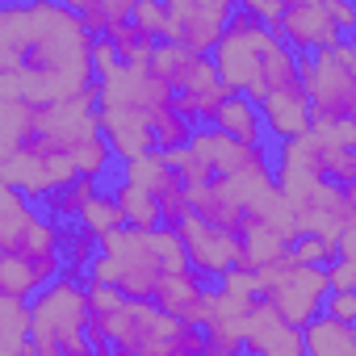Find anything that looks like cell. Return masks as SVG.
Instances as JSON below:
<instances>
[{
  "label": "cell",
  "mask_w": 356,
  "mask_h": 356,
  "mask_svg": "<svg viewBox=\"0 0 356 356\" xmlns=\"http://www.w3.org/2000/svg\"><path fill=\"white\" fill-rule=\"evenodd\" d=\"M97 34L80 9L59 0L0 5V101L51 109L97 88Z\"/></svg>",
  "instance_id": "cell-1"
},
{
  "label": "cell",
  "mask_w": 356,
  "mask_h": 356,
  "mask_svg": "<svg viewBox=\"0 0 356 356\" xmlns=\"http://www.w3.org/2000/svg\"><path fill=\"white\" fill-rule=\"evenodd\" d=\"M181 268H193V264H189L181 235L172 227H159V231L122 227L118 235L101 239V252L88 268V281L109 285L130 302H155L163 281Z\"/></svg>",
  "instance_id": "cell-2"
},
{
  "label": "cell",
  "mask_w": 356,
  "mask_h": 356,
  "mask_svg": "<svg viewBox=\"0 0 356 356\" xmlns=\"http://www.w3.org/2000/svg\"><path fill=\"white\" fill-rule=\"evenodd\" d=\"M0 260L26 264L47 289L67 273V227L17 189L0 185Z\"/></svg>",
  "instance_id": "cell-3"
},
{
  "label": "cell",
  "mask_w": 356,
  "mask_h": 356,
  "mask_svg": "<svg viewBox=\"0 0 356 356\" xmlns=\"http://www.w3.org/2000/svg\"><path fill=\"white\" fill-rule=\"evenodd\" d=\"M105 335L113 356H206L210 339L206 327L181 323L155 302H122L113 314H92Z\"/></svg>",
  "instance_id": "cell-4"
},
{
  "label": "cell",
  "mask_w": 356,
  "mask_h": 356,
  "mask_svg": "<svg viewBox=\"0 0 356 356\" xmlns=\"http://www.w3.org/2000/svg\"><path fill=\"white\" fill-rule=\"evenodd\" d=\"M34 310V356H97L92 348V298L88 281L63 273L38 298Z\"/></svg>",
  "instance_id": "cell-5"
},
{
  "label": "cell",
  "mask_w": 356,
  "mask_h": 356,
  "mask_svg": "<svg viewBox=\"0 0 356 356\" xmlns=\"http://www.w3.org/2000/svg\"><path fill=\"white\" fill-rule=\"evenodd\" d=\"M260 277V302H268L285 323L293 327H310L323 310H327V298H331V277L323 264H302L293 252L268 268H256Z\"/></svg>",
  "instance_id": "cell-6"
},
{
  "label": "cell",
  "mask_w": 356,
  "mask_h": 356,
  "mask_svg": "<svg viewBox=\"0 0 356 356\" xmlns=\"http://www.w3.org/2000/svg\"><path fill=\"white\" fill-rule=\"evenodd\" d=\"M302 80H306V97L314 109V126L356 122V59H352L348 42L335 51L306 55Z\"/></svg>",
  "instance_id": "cell-7"
},
{
  "label": "cell",
  "mask_w": 356,
  "mask_h": 356,
  "mask_svg": "<svg viewBox=\"0 0 356 356\" xmlns=\"http://www.w3.org/2000/svg\"><path fill=\"white\" fill-rule=\"evenodd\" d=\"M273 38H277V30L264 26V22H256V17L239 5L235 17H231V26H227V34H222V42H218V51L210 55L214 67H218L222 88H231V92H239V97H252Z\"/></svg>",
  "instance_id": "cell-8"
},
{
  "label": "cell",
  "mask_w": 356,
  "mask_h": 356,
  "mask_svg": "<svg viewBox=\"0 0 356 356\" xmlns=\"http://www.w3.org/2000/svg\"><path fill=\"white\" fill-rule=\"evenodd\" d=\"M176 235H181V243H185V252H189V264H193L210 285H218V281H227V277H235V273H252L243 239L231 235V231H218V227L202 222L197 214H189L181 227H176Z\"/></svg>",
  "instance_id": "cell-9"
},
{
  "label": "cell",
  "mask_w": 356,
  "mask_h": 356,
  "mask_svg": "<svg viewBox=\"0 0 356 356\" xmlns=\"http://www.w3.org/2000/svg\"><path fill=\"white\" fill-rule=\"evenodd\" d=\"M235 0H168V38L176 47H189L197 55H214L231 17H235Z\"/></svg>",
  "instance_id": "cell-10"
},
{
  "label": "cell",
  "mask_w": 356,
  "mask_h": 356,
  "mask_svg": "<svg viewBox=\"0 0 356 356\" xmlns=\"http://www.w3.org/2000/svg\"><path fill=\"white\" fill-rule=\"evenodd\" d=\"M193 155L210 163L218 181H256V176H277V151L273 147H248L214 126H202L193 134Z\"/></svg>",
  "instance_id": "cell-11"
},
{
  "label": "cell",
  "mask_w": 356,
  "mask_h": 356,
  "mask_svg": "<svg viewBox=\"0 0 356 356\" xmlns=\"http://www.w3.org/2000/svg\"><path fill=\"white\" fill-rule=\"evenodd\" d=\"M101 105L134 109V113H147L151 122H159L176 109V92L151 67H126L122 63L109 80H101Z\"/></svg>",
  "instance_id": "cell-12"
},
{
  "label": "cell",
  "mask_w": 356,
  "mask_h": 356,
  "mask_svg": "<svg viewBox=\"0 0 356 356\" xmlns=\"http://www.w3.org/2000/svg\"><path fill=\"white\" fill-rule=\"evenodd\" d=\"M277 34L306 59V55H318V51H335L343 47L348 38L339 34L327 0H285V17L277 26Z\"/></svg>",
  "instance_id": "cell-13"
},
{
  "label": "cell",
  "mask_w": 356,
  "mask_h": 356,
  "mask_svg": "<svg viewBox=\"0 0 356 356\" xmlns=\"http://www.w3.org/2000/svg\"><path fill=\"white\" fill-rule=\"evenodd\" d=\"M151 72L176 92V97H202L210 88H218V67L210 55H197L189 47H176V42H159L155 59H151Z\"/></svg>",
  "instance_id": "cell-14"
},
{
  "label": "cell",
  "mask_w": 356,
  "mask_h": 356,
  "mask_svg": "<svg viewBox=\"0 0 356 356\" xmlns=\"http://www.w3.org/2000/svg\"><path fill=\"white\" fill-rule=\"evenodd\" d=\"M243 356H306V335L302 327L285 323L268 302H256L243 327Z\"/></svg>",
  "instance_id": "cell-15"
},
{
  "label": "cell",
  "mask_w": 356,
  "mask_h": 356,
  "mask_svg": "<svg viewBox=\"0 0 356 356\" xmlns=\"http://www.w3.org/2000/svg\"><path fill=\"white\" fill-rule=\"evenodd\" d=\"M101 134L109 138L118 163H134V159H147L159 151L155 143V122L147 113H134V109H113V105H101Z\"/></svg>",
  "instance_id": "cell-16"
},
{
  "label": "cell",
  "mask_w": 356,
  "mask_h": 356,
  "mask_svg": "<svg viewBox=\"0 0 356 356\" xmlns=\"http://www.w3.org/2000/svg\"><path fill=\"white\" fill-rule=\"evenodd\" d=\"M210 281L197 273V268H181V273H172L163 281V289L155 293V306L168 310L172 318H181V323H193V327H206V314H210Z\"/></svg>",
  "instance_id": "cell-17"
},
{
  "label": "cell",
  "mask_w": 356,
  "mask_h": 356,
  "mask_svg": "<svg viewBox=\"0 0 356 356\" xmlns=\"http://www.w3.org/2000/svg\"><path fill=\"white\" fill-rule=\"evenodd\" d=\"M214 130H222V134H231V138H239L248 147H268V130H264V118H260L256 101H248L239 92L227 97V105L214 118Z\"/></svg>",
  "instance_id": "cell-18"
},
{
  "label": "cell",
  "mask_w": 356,
  "mask_h": 356,
  "mask_svg": "<svg viewBox=\"0 0 356 356\" xmlns=\"http://www.w3.org/2000/svg\"><path fill=\"white\" fill-rule=\"evenodd\" d=\"M0 356H34V310L22 298H0Z\"/></svg>",
  "instance_id": "cell-19"
},
{
  "label": "cell",
  "mask_w": 356,
  "mask_h": 356,
  "mask_svg": "<svg viewBox=\"0 0 356 356\" xmlns=\"http://www.w3.org/2000/svg\"><path fill=\"white\" fill-rule=\"evenodd\" d=\"M302 335H306V356H356V323L318 314Z\"/></svg>",
  "instance_id": "cell-20"
},
{
  "label": "cell",
  "mask_w": 356,
  "mask_h": 356,
  "mask_svg": "<svg viewBox=\"0 0 356 356\" xmlns=\"http://www.w3.org/2000/svg\"><path fill=\"white\" fill-rule=\"evenodd\" d=\"M109 193H113V202H118V210H122L126 227H134V231H159V227H163L159 202H155V197H151L147 189H138V185L122 181V176H113Z\"/></svg>",
  "instance_id": "cell-21"
},
{
  "label": "cell",
  "mask_w": 356,
  "mask_h": 356,
  "mask_svg": "<svg viewBox=\"0 0 356 356\" xmlns=\"http://www.w3.org/2000/svg\"><path fill=\"white\" fill-rule=\"evenodd\" d=\"M97 197H101V185H97V181H84V176H80L76 185H67V189H59L55 197H47V202H42V210H47L55 222L76 227V222H80V214L88 210V202H97Z\"/></svg>",
  "instance_id": "cell-22"
},
{
  "label": "cell",
  "mask_w": 356,
  "mask_h": 356,
  "mask_svg": "<svg viewBox=\"0 0 356 356\" xmlns=\"http://www.w3.org/2000/svg\"><path fill=\"white\" fill-rule=\"evenodd\" d=\"M80 9V17L88 22V30L97 38H109L118 26H126L134 17V0H72Z\"/></svg>",
  "instance_id": "cell-23"
},
{
  "label": "cell",
  "mask_w": 356,
  "mask_h": 356,
  "mask_svg": "<svg viewBox=\"0 0 356 356\" xmlns=\"http://www.w3.org/2000/svg\"><path fill=\"white\" fill-rule=\"evenodd\" d=\"M109 42H113V51H118V59H122L126 67H151V59H155V51H159V42H155L151 34H143L134 22L118 26V30L109 34Z\"/></svg>",
  "instance_id": "cell-24"
},
{
  "label": "cell",
  "mask_w": 356,
  "mask_h": 356,
  "mask_svg": "<svg viewBox=\"0 0 356 356\" xmlns=\"http://www.w3.org/2000/svg\"><path fill=\"white\" fill-rule=\"evenodd\" d=\"M84 235H92L97 243L101 239H109V235H118L122 227H126V218H122V210H118V202H113V193L109 189H101V197L97 202H88V210L80 214V222H76Z\"/></svg>",
  "instance_id": "cell-25"
},
{
  "label": "cell",
  "mask_w": 356,
  "mask_h": 356,
  "mask_svg": "<svg viewBox=\"0 0 356 356\" xmlns=\"http://www.w3.org/2000/svg\"><path fill=\"white\" fill-rule=\"evenodd\" d=\"M143 34H151L155 42L168 38V5H159V0H134V17H130Z\"/></svg>",
  "instance_id": "cell-26"
},
{
  "label": "cell",
  "mask_w": 356,
  "mask_h": 356,
  "mask_svg": "<svg viewBox=\"0 0 356 356\" xmlns=\"http://www.w3.org/2000/svg\"><path fill=\"white\" fill-rule=\"evenodd\" d=\"M293 256H298L302 264H323V268H331V264L339 260V243H327V239H318V235H302V239L293 243Z\"/></svg>",
  "instance_id": "cell-27"
},
{
  "label": "cell",
  "mask_w": 356,
  "mask_h": 356,
  "mask_svg": "<svg viewBox=\"0 0 356 356\" xmlns=\"http://www.w3.org/2000/svg\"><path fill=\"white\" fill-rule=\"evenodd\" d=\"M239 5L256 17V22H264V26H281V17H285V0H239Z\"/></svg>",
  "instance_id": "cell-28"
},
{
  "label": "cell",
  "mask_w": 356,
  "mask_h": 356,
  "mask_svg": "<svg viewBox=\"0 0 356 356\" xmlns=\"http://www.w3.org/2000/svg\"><path fill=\"white\" fill-rule=\"evenodd\" d=\"M327 277H331V293H356V260H335L331 268H327Z\"/></svg>",
  "instance_id": "cell-29"
},
{
  "label": "cell",
  "mask_w": 356,
  "mask_h": 356,
  "mask_svg": "<svg viewBox=\"0 0 356 356\" xmlns=\"http://www.w3.org/2000/svg\"><path fill=\"white\" fill-rule=\"evenodd\" d=\"M92 63H97V80H109V76L122 67V59H118V51H113V42H109V38H97Z\"/></svg>",
  "instance_id": "cell-30"
},
{
  "label": "cell",
  "mask_w": 356,
  "mask_h": 356,
  "mask_svg": "<svg viewBox=\"0 0 356 356\" xmlns=\"http://www.w3.org/2000/svg\"><path fill=\"white\" fill-rule=\"evenodd\" d=\"M323 314H331L339 323H356V293H331Z\"/></svg>",
  "instance_id": "cell-31"
},
{
  "label": "cell",
  "mask_w": 356,
  "mask_h": 356,
  "mask_svg": "<svg viewBox=\"0 0 356 356\" xmlns=\"http://www.w3.org/2000/svg\"><path fill=\"white\" fill-rule=\"evenodd\" d=\"M327 9H331V17H335L339 34H343V38H352V34H356V5H348V0H327Z\"/></svg>",
  "instance_id": "cell-32"
},
{
  "label": "cell",
  "mask_w": 356,
  "mask_h": 356,
  "mask_svg": "<svg viewBox=\"0 0 356 356\" xmlns=\"http://www.w3.org/2000/svg\"><path fill=\"white\" fill-rule=\"evenodd\" d=\"M352 38H356V34H352Z\"/></svg>",
  "instance_id": "cell-33"
}]
</instances>
